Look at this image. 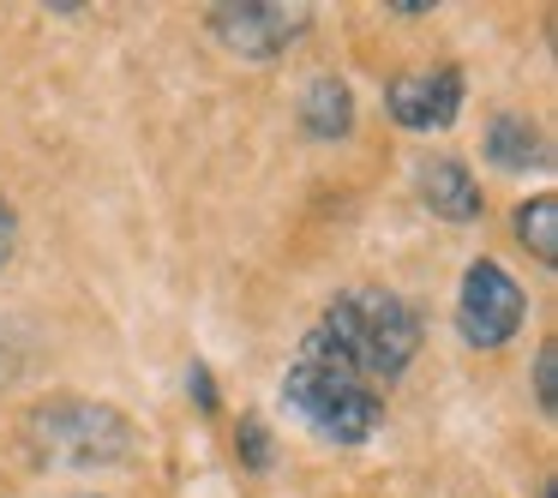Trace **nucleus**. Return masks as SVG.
<instances>
[{
	"instance_id": "nucleus-1",
	"label": "nucleus",
	"mask_w": 558,
	"mask_h": 498,
	"mask_svg": "<svg viewBox=\"0 0 558 498\" xmlns=\"http://www.w3.org/2000/svg\"><path fill=\"white\" fill-rule=\"evenodd\" d=\"M301 342L318 349L325 361H337L342 373H354L361 385L385 390L421 354V318L390 289H342Z\"/></svg>"
},
{
	"instance_id": "nucleus-2",
	"label": "nucleus",
	"mask_w": 558,
	"mask_h": 498,
	"mask_svg": "<svg viewBox=\"0 0 558 498\" xmlns=\"http://www.w3.org/2000/svg\"><path fill=\"white\" fill-rule=\"evenodd\" d=\"M25 445L49 469H114L133 462L138 426L97 397H49L25 414Z\"/></svg>"
},
{
	"instance_id": "nucleus-3",
	"label": "nucleus",
	"mask_w": 558,
	"mask_h": 498,
	"mask_svg": "<svg viewBox=\"0 0 558 498\" xmlns=\"http://www.w3.org/2000/svg\"><path fill=\"white\" fill-rule=\"evenodd\" d=\"M282 402L325 445H366L385 426V397L373 385H361L354 373H342L337 361H325L318 349H306V342L282 373Z\"/></svg>"
},
{
	"instance_id": "nucleus-4",
	"label": "nucleus",
	"mask_w": 558,
	"mask_h": 498,
	"mask_svg": "<svg viewBox=\"0 0 558 498\" xmlns=\"http://www.w3.org/2000/svg\"><path fill=\"white\" fill-rule=\"evenodd\" d=\"M522 318H529V301H522L517 277L498 258H474L457 289V337L474 354H493L522 330Z\"/></svg>"
},
{
	"instance_id": "nucleus-5",
	"label": "nucleus",
	"mask_w": 558,
	"mask_h": 498,
	"mask_svg": "<svg viewBox=\"0 0 558 498\" xmlns=\"http://www.w3.org/2000/svg\"><path fill=\"white\" fill-rule=\"evenodd\" d=\"M306 31H313L306 7H277V0H222V7H210V37L258 66L277 61L282 49H294Z\"/></svg>"
},
{
	"instance_id": "nucleus-6",
	"label": "nucleus",
	"mask_w": 558,
	"mask_h": 498,
	"mask_svg": "<svg viewBox=\"0 0 558 498\" xmlns=\"http://www.w3.org/2000/svg\"><path fill=\"white\" fill-rule=\"evenodd\" d=\"M462 97H469L462 66L438 61V66H426V73H397L390 78L385 85V114L402 126V133H445V126L462 114Z\"/></svg>"
},
{
	"instance_id": "nucleus-7",
	"label": "nucleus",
	"mask_w": 558,
	"mask_h": 498,
	"mask_svg": "<svg viewBox=\"0 0 558 498\" xmlns=\"http://www.w3.org/2000/svg\"><path fill=\"white\" fill-rule=\"evenodd\" d=\"M421 205L445 222H481L486 198L462 157H433V162H421Z\"/></svg>"
},
{
	"instance_id": "nucleus-8",
	"label": "nucleus",
	"mask_w": 558,
	"mask_h": 498,
	"mask_svg": "<svg viewBox=\"0 0 558 498\" xmlns=\"http://www.w3.org/2000/svg\"><path fill=\"white\" fill-rule=\"evenodd\" d=\"M301 133L318 138V145H337V138L354 133V90L337 73H318L301 90Z\"/></svg>"
},
{
	"instance_id": "nucleus-9",
	"label": "nucleus",
	"mask_w": 558,
	"mask_h": 498,
	"mask_svg": "<svg viewBox=\"0 0 558 498\" xmlns=\"http://www.w3.org/2000/svg\"><path fill=\"white\" fill-rule=\"evenodd\" d=\"M481 150L498 162V169H541V162H546V138H541V126L522 121V114H510V109L486 121Z\"/></svg>"
},
{
	"instance_id": "nucleus-10",
	"label": "nucleus",
	"mask_w": 558,
	"mask_h": 498,
	"mask_svg": "<svg viewBox=\"0 0 558 498\" xmlns=\"http://www.w3.org/2000/svg\"><path fill=\"white\" fill-rule=\"evenodd\" d=\"M517 241L541 265H558V193H534L529 205H517Z\"/></svg>"
},
{
	"instance_id": "nucleus-11",
	"label": "nucleus",
	"mask_w": 558,
	"mask_h": 498,
	"mask_svg": "<svg viewBox=\"0 0 558 498\" xmlns=\"http://www.w3.org/2000/svg\"><path fill=\"white\" fill-rule=\"evenodd\" d=\"M234 457H241V469L265 474L270 462H277V450H270V433L258 414H241V426H234Z\"/></svg>"
},
{
	"instance_id": "nucleus-12",
	"label": "nucleus",
	"mask_w": 558,
	"mask_h": 498,
	"mask_svg": "<svg viewBox=\"0 0 558 498\" xmlns=\"http://www.w3.org/2000/svg\"><path fill=\"white\" fill-rule=\"evenodd\" d=\"M534 402H541V414L558 409V342H541V354H534Z\"/></svg>"
},
{
	"instance_id": "nucleus-13",
	"label": "nucleus",
	"mask_w": 558,
	"mask_h": 498,
	"mask_svg": "<svg viewBox=\"0 0 558 498\" xmlns=\"http://www.w3.org/2000/svg\"><path fill=\"white\" fill-rule=\"evenodd\" d=\"M186 390H193V402H198L205 414H217V385H210V366L193 361V373H186Z\"/></svg>"
},
{
	"instance_id": "nucleus-14",
	"label": "nucleus",
	"mask_w": 558,
	"mask_h": 498,
	"mask_svg": "<svg viewBox=\"0 0 558 498\" xmlns=\"http://www.w3.org/2000/svg\"><path fill=\"white\" fill-rule=\"evenodd\" d=\"M13 246H19V217H13V205L0 198V265L13 258Z\"/></svg>"
},
{
	"instance_id": "nucleus-15",
	"label": "nucleus",
	"mask_w": 558,
	"mask_h": 498,
	"mask_svg": "<svg viewBox=\"0 0 558 498\" xmlns=\"http://www.w3.org/2000/svg\"><path fill=\"white\" fill-rule=\"evenodd\" d=\"M534 498H553V481H546V486H541V493H534Z\"/></svg>"
},
{
	"instance_id": "nucleus-16",
	"label": "nucleus",
	"mask_w": 558,
	"mask_h": 498,
	"mask_svg": "<svg viewBox=\"0 0 558 498\" xmlns=\"http://www.w3.org/2000/svg\"><path fill=\"white\" fill-rule=\"evenodd\" d=\"M85 498H97V493H85Z\"/></svg>"
}]
</instances>
